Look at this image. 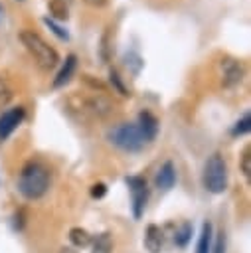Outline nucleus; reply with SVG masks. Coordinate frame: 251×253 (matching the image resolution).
I'll use <instances>...</instances> for the list:
<instances>
[{"mask_svg": "<svg viewBox=\"0 0 251 253\" xmlns=\"http://www.w3.org/2000/svg\"><path fill=\"white\" fill-rule=\"evenodd\" d=\"M49 182H51V174H49L47 166L38 162V160H30L20 170L16 188H18L20 196L34 202V200H40L47 194Z\"/></svg>", "mask_w": 251, "mask_h": 253, "instance_id": "1", "label": "nucleus"}, {"mask_svg": "<svg viewBox=\"0 0 251 253\" xmlns=\"http://www.w3.org/2000/svg\"><path fill=\"white\" fill-rule=\"evenodd\" d=\"M18 38H20L22 45L26 47V51L32 55V59L36 61V65L40 69L49 71V69H53L59 63L57 49L49 42H45L38 32H34V30H22L18 34Z\"/></svg>", "mask_w": 251, "mask_h": 253, "instance_id": "2", "label": "nucleus"}, {"mask_svg": "<svg viewBox=\"0 0 251 253\" xmlns=\"http://www.w3.org/2000/svg\"><path fill=\"white\" fill-rule=\"evenodd\" d=\"M107 142L123 152H140L150 142L136 123H119L107 130Z\"/></svg>", "mask_w": 251, "mask_h": 253, "instance_id": "3", "label": "nucleus"}, {"mask_svg": "<svg viewBox=\"0 0 251 253\" xmlns=\"http://www.w3.org/2000/svg\"><path fill=\"white\" fill-rule=\"evenodd\" d=\"M202 182L209 194H223L227 190V164L219 152L208 156L202 172Z\"/></svg>", "mask_w": 251, "mask_h": 253, "instance_id": "4", "label": "nucleus"}, {"mask_svg": "<svg viewBox=\"0 0 251 253\" xmlns=\"http://www.w3.org/2000/svg\"><path fill=\"white\" fill-rule=\"evenodd\" d=\"M126 186L130 190V200H132V215L134 219H138L144 213L146 202H148V184L142 176H128L126 178Z\"/></svg>", "mask_w": 251, "mask_h": 253, "instance_id": "5", "label": "nucleus"}, {"mask_svg": "<svg viewBox=\"0 0 251 253\" xmlns=\"http://www.w3.org/2000/svg\"><path fill=\"white\" fill-rule=\"evenodd\" d=\"M81 105H83V111L85 113H91L93 117H99V119H105L113 113V101L103 95V93H93L89 97H83L81 99Z\"/></svg>", "mask_w": 251, "mask_h": 253, "instance_id": "6", "label": "nucleus"}, {"mask_svg": "<svg viewBox=\"0 0 251 253\" xmlns=\"http://www.w3.org/2000/svg\"><path fill=\"white\" fill-rule=\"evenodd\" d=\"M26 119V109L22 105L10 107L0 115V140H6Z\"/></svg>", "mask_w": 251, "mask_h": 253, "instance_id": "7", "label": "nucleus"}, {"mask_svg": "<svg viewBox=\"0 0 251 253\" xmlns=\"http://www.w3.org/2000/svg\"><path fill=\"white\" fill-rule=\"evenodd\" d=\"M219 69H221V83L223 87H235L243 81V65L241 61L233 59V57H223L219 61Z\"/></svg>", "mask_w": 251, "mask_h": 253, "instance_id": "8", "label": "nucleus"}, {"mask_svg": "<svg viewBox=\"0 0 251 253\" xmlns=\"http://www.w3.org/2000/svg\"><path fill=\"white\" fill-rule=\"evenodd\" d=\"M176 180H178V172H176V166L172 160H166L154 174V186L162 192H168L170 188H174Z\"/></svg>", "mask_w": 251, "mask_h": 253, "instance_id": "9", "label": "nucleus"}, {"mask_svg": "<svg viewBox=\"0 0 251 253\" xmlns=\"http://www.w3.org/2000/svg\"><path fill=\"white\" fill-rule=\"evenodd\" d=\"M75 71H77V55H75V53H69V55L65 57V61L61 63L59 71L55 73V77H53V81H51V87H53V89L65 87V85L71 81V77L75 75Z\"/></svg>", "mask_w": 251, "mask_h": 253, "instance_id": "10", "label": "nucleus"}, {"mask_svg": "<svg viewBox=\"0 0 251 253\" xmlns=\"http://www.w3.org/2000/svg\"><path fill=\"white\" fill-rule=\"evenodd\" d=\"M144 247L150 253H160L162 251V247H164V233H162V229L158 225L150 223L146 227V231H144Z\"/></svg>", "mask_w": 251, "mask_h": 253, "instance_id": "11", "label": "nucleus"}, {"mask_svg": "<svg viewBox=\"0 0 251 253\" xmlns=\"http://www.w3.org/2000/svg\"><path fill=\"white\" fill-rule=\"evenodd\" d=\"M136 125L140 126V130L144 132V136H146V140L148 142H154V138H156V134H158V119L150 113V111H142L140 115H138V121H136Z\"/></svg>", "mask_w": 251, "mask_h": 253, "instance_id": "12", "label": "nucleus"}, {"mask_svg": "<svg viewBox=\"0 0 251 253\" xmlns=\"http://www.w3.org/2000/svg\"><path fill=\"white\" fill-rule=\"evenodd\" d=\"M211 243H213V225H211V221H204L194 253H211Z\"/></svg>", "mask_w": 251, "mask_h": 253, "instance_id": "13", "label": "nucleus"}, {"mask_svg": "<svg viewBox=\"0 0 251 253\" xmlns=\"http://www.w3.org/2000/svg\"><path fill=\"white\" fill-rule=\"evenodd\" d=\"M47 10L53 22H65L69 18V6L65 0H47Z\"/></svg>", "mask_w": 251, "mask_h": 253, "instance_id": "14", "label": "nucleus"}, {"mask_svg": "<svg viewBox=\"0 0 251 253\" xmlns=\"http://www.w3.org/2000/svg\"><path fill=\"white\" fill-rule=\"evenodd\" d=\"M91 253H113V235H111L109 231L99 233V235L93 239Z\"/></svg>", "mask_w": 251, "mask_h": 253, "instance_id": "15", "label": "nucleus"}, {"mask_svg": "<svg viewBox=\"0 0 251 253\" xmlns=\"http://www.w3.org/2000/svg\"><path fill=\"white\" fill-rule=\"evenodd\" d=\"M69 239H71L73 247H85L91 241V235L83 227H71L69 229Z\"/></svg>", "mask_w": 251, "mask_h": 253, "instance_id": "16", "label": "nucleus"}, {"mask_svg": "<svg viewBox=\"0 0 251 253\" xmlns=\"http://www.w3.org/2000/svg\"><path fill=\"white\" fill-rule=\"evenodd\" d=\"M249 130H251V115H249V111H245V113L241 115V119L233 125L231 134H233V136H241V134H247Z\"/></svg>", "mask_w": 251, "mask_h": 253, "instance_id": "17", "label": "nucleus"}, {"mask_svg": "<svg viewBox=\"0 0 251 253\" xmlns=\"http://www.w3.org/2000/svg\"><path fill=\"white\" fill-rule=\"evenodd\" d=\"M190 237H192V225L186 221V223H182V225H180V229L176 231L174 241H176V245H178V247H186V245H188V241H190Z\"/></svg>", "mask_w": 251, "mask_h": 253, "instance_id": "18", "label": "nucleus"}, {"mask_svg": "<svg viewBox=\"0 0 251 253\" xmlns=\"http://www.w3.org/2000/svg\"><path fill=\"white\" fill-rule=\"evenodd\" d=\"M109 81H111L113 89H115V91H119L123 97H130V91L125 87V83H123V79H121V75H119V71H117V69H111V71H109Z\"/></svg>", "mask_w": 251, "mask_h": 253, "instance_id": "19", "label": "nucleus"}, {"mask_svg": "<svg viewBox=\"0 0 251 253\" xmlns=\"http://www.w3.org/2000/svg\"><path fill=\"white\" fill-rule=\"evenodd\" d=\"M239 170L245 176V180L251 178V150H249V146H245L241 156H239Z\"/></svg>", "mask_w": 251, "mask_h": 253, "instance_id": "20", "label": "nucleus"}, {"mask_svg": "<svg viewBox=\"0 0 251 253\" xmlns=\"http://www.w3.org/2000/svg\"><path fill=\"white\" fill-rule=\"evenodd\" d=\"M12 97H14V89H12V85L8 83V79H6V77H2V75H0V107H2V105H6Z\"/></svg>", "mask_w": 251, "mask_h": 253, "instance_id": "21", "label": "nucleus"}, {"mask_svg": "<svg viewBox=\"0 0 251 253\" xmlns=\"http://www.w3.org/2000/svg\"><path fill=\"white\" fill-rule=\"evenodd\" d=\"M43 24H45V26H47V28H49V30H51L59 40H65V42L69 40V32H67V30H63L59 24H55L51 18H43Z\"/></svg>", "mask_w": 251, "mask_h": 253, "instance_id": "22", "label": "nucleus"}, {"mask_svg": "<svg viewBox=\"0 0 251 253\" xmlns=\"http://www.w3.org/2000/svg\"><path fill=\"white\" fill-rule=\"evenodd\" d=\"M125 63L132 67V73H134V75H136V73L140 71V67L144 65V61L140 59V55H138V53H134V51H128V53L125 55Z\"/></svg>", "mask_w": 251, "mask_h": 253, "instance_id": "23", "label": "nucleus"}, {"mask_svg": "<svg viewBox=\"0 0 251 253\" xmlns=\"http://www.w3.org/2000/svg\"><path fill=\"white\" fill-rule=\"evenodd\" d=\"M211 253H225V233H223V231H217V233L213 235Z\"/></svg>", "mask_w": 251, "mask_h": 253, "instance_id": "24", "label": "nucleus"}, {"mask_svg": "<svg viewBox=\"0 0 251 253\" xmlns=\"http://www.w3.org/2000/svg\"><path fill=\"white\" fill-rule=\"evenodd\" d=\"M83 81H85V83H89L91 87L99 89L101 93H103V91H107V85H105L103 81H99V79H93V75H83Z\"/></svg>", "mask_w": 251, "mask_h": 253, "instance_id": "25", "label": "nucleus"}, {"mask_svg": "<svg viewBox=\"0 0 251 253\" xmlns=\"http://www.w3.org/2000/svg\"><path fill=\"white\" fill-rule=\"evenodd\" d=\"M105 192H107V188H105V184H101V182L91 186V196H93V198H103Z\"/></svg>", "mask_w": 251, "mask_h": 253, "instance_id": "26", "label": "nucleus"}, {"mask_svg": "<svg viewBox=\"0 0 251 253\" xmlns=\"http://www.w3.org/2000/svg\"><path fill=\"white\" fill-rule=\"evenodd\" d=\"M83 2L89 4V6H93V8H103V6L109 4V0H83Z\"/></svg>", "mask_w": 251, "mask_h": 253, "instance_id": "27", "label": "nucleus"}, {"mask_svg": "<svg viewBox=\"0 0 251 253\" xmlns=\"http://www.w3.org/2000/svg\"><path fill=\"white\" fill-rule=\"evenodd\" d=\"M59 253H77V249L75 247H61Z\"/></svg>", "mask_w": 251, "mask_h": 253, "instance_id": "28", "label": "nucleus"}, {"mask_svg": "<svg viewBox=\"0 0 251 253\" xmlns=\"http://www.w3.org/2000/svg\"><path fill=\"white\" fill-rule=\"evenodd\" d=\"M2 20H4V6L0 4V22H2Z\"/></svg>", "mask_w": 251, "mask_h": 253, "instance_id": "29", "label": "nucleus"}]
</instances>
